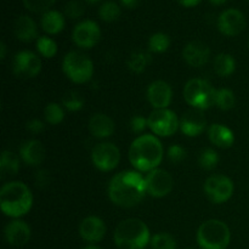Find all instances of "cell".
<instances>
[{"instance_id": "1", "label": "cell", "mask_w": 249, "mask_h": 249, "mask_svg": "<svg viewBox=\"0 0 249 249\" xmlns=\"http://www.w3.org/2000/svg\"><path fill=\"white\" fill-rule=\"evenodd\" d=\"M145 178L135 170H124L112 178L108 185L109 199L123 208H130L140 203L145 197Z\"/></svg>"}, {"instance_id": "2", "label": "cell", "mask_w": 249, "mask_h": 249, "mask_svg": "<svg viewBox=\"0 0 249 249\" xmlns=\"http://www.w3.org/2000/svg\"><path fill=\"white\" fill-rule=\"evenodd\" d=\"M162 160L163 146L155 135L145 134L131 142L129 148V160L139 172H151L157 169Z\"/></svg>"}, {"instance_id": "3", "label": "cell", "mask_w": 249, "mask_h": 249, "mask_svg": "<svg viewBox=\"0 0 249 249\" xmlns=\"http://www.w3.org/2000/svg\"><path fill=\"white\" fill-rule=\"evenodd\" d=\"M32 204V192L23 182H7L0 190V208L5 215L19 218L31 211Z\"/></svg>"}, {"instance_id": "4", "label": "cell", "mask_w": 249, "mask_h": 249, "mask_svg": "<svg viewBox=\"0 0 249 249\" xmlns=\"http://www.w3.org/2000/svg\"><path fill=\"white\" fill-rule=\"evenodd\" d=\"M113 238L119 249H143L151 242L147 225L136 218L121 221L114 230Z\"/></svg>"}, {"instance_id": "5", "label": "cell", "mask_w": 249, "mask_h": 249, "mask_svg": "<svg viewBox=\"0 0 249 249\" xmlns=\"http://www.w3.org/2000/svg\"><path fill=\"white\" fill-rule=\"evenodd\" d=\"M230 240V229L218 219L204 221L197 231V242L202 249H226Z\"/></svg>"}, {"instance_id": "6", "label": "cell", "mask_w": 249, "mask_h": 249, "mask_svg": "<svg viewBox=\"0 0 249 249\" xmlns=\"http://www.w3.org/2000/svg\"><path fill=\"white\" fill-rule=\"evenodd\" d=\"M216 90L204 79H191L184 88V99L190 106L204 111L215 105Z\"/></svg>"}, {"instance_id": "7", "label": "cell", "mask_w": 249, "mask_h": 249, "mask_svg": "<svg viewBox=\"0 0 249 249\" xmlns=\"http://www.w3.org/2000/svg\"><path fill=\"white\" fill-rule=\"evenodd\" d=\"M62 70L67 78L77 84L89 82L94 74V65L91 60L80 51H71L65 56Z\"/></svg>"}, {"instance_id": "8", "label": "cell", "mask_w": 249, "mask_h": 249, "mask_svg": "<svg viewBox=\"0 0 249 249\" xmlns=\"http://www.w3.org/2000/svg\"><path fill=\"white\" fill-rule=\"evenodd\" d=\"M148 128L158 136H170L180 126L177 114L168 108L155 109L148 116Z\"/></svg>"}, {"instance_id": "9", "label": "cell", "mask_w": 249, "mask_h": 249, "mask_svg": "<svg viewBox=\"0 0 249 249\" xmlns=\"http://www.w3.org/2000/svg\"><path fill=\"white\" fill-rule=\"evenodd\" d=\"M233 182L224 175H212L204 182V192L213 203H224L233 195Z\"/></svg>"}, {"instance_id": "10", "label": "cell", "mask_w": 249, "mask_h": 249, "mask_svg": "<svg viewBox=\"0 0 249 249\" xmlns=\"http://www.w3.org/2000/svg\"><path fill=\"white\" fill-rule=\"evenodd\" d=\"M91 160L95 167L101 172H111L121 160L119 148L112 142H101L92 148Z\"/></svg>"}, {"instance_id": "11", "label": "cell", "mask_w": 249, "mask_h": 249, "mask_svg": "<svg viewBox=\"0 0 249 249\" xmlns=\"http://www.w3.org/2000/svg\"><path fill=\"white\" fill-rule=\"evenodd\" d=\"M147 194L156 198L165 197L172 192L174 186V180L172 175L164 169H153L148 172L145 178Z\"/></svg>"}, {"instance_id": "12", "label": "cell", "mask_w": 249, "mask_h": 249, "mask_svg": "<svg viewBox=\"0 0 249 249\" xmlns=\"http://www.w3.org/2000/svg\"><path fill=\"white\" fill-rule=\"evenodd\" d=\"M100 36H101V31L99 24L91 19L78 23L73 29L72 34L75 45L83 49H91L92 46L96 45L100 40Z\"/></svg>"}, {"instance_id": "13", "label": "cell", "mask_w": 249, "mask_h": 249, "mask_svg": "<svg viewBox=\"0 0 249 249\" xmlns=\"http://www.w3.org/2000/svg\"><path fill=\"white\" fill-rule=\"evenodd\" d=\"M12 68L17 77L33 78L40 72L41 61L32 51H19L15 55Z\"/></svg>"}, {"instance_id": "14", "label": "cell", "mask_w": 249, "mask_h": 249, "mask_svg": "<svg viewBox=\"0 0 249 249\" xmlns=\"http://www.w3.org/2000/svg\"><path fill=\"white\" fill-rule=\"evenodd\" d=\"M246 17L240 10L228 9L218 18V28L223 34L229 36H238L246 28Z\"/></svg>"}, {"instance_id": "15", "label": "cell", "mask_w": 249, "mask_h": 249, "mask_svg": "<svg viewBox=\"0 0 249 249\" xmlns=\"http://www.w3.org/2000/svg\"><path fill=\"white\" fill-rule=\"evenodd\" d=\"M207 126V119L203 111L198 108L189 109L182 114L180 119V129L185 135L194 138L204 131Z\"/></svg>"}, {"instance_id": "16", "label": "cell", "mask_w": 249, "mask_h": 249, "mask_svg": "<svg viewBox=\"0 0 249 249\" xmlns=\"http://www.w3.org/2000/svg\"><path fill=\"white\" fill-rule=\"evenodd\" d=\"M172 88L164 80L151 83L147 89V100L155 109L167 108L172 102Z\"/></svg>"}, {"instance_id": "17", "label": "cell", "mask_w": 249, "mask_h": 249, "mask_svg": "<svg viewBox=\"0 0 249 249\" xmlns=\"http://www.w3.org/2000/svg\"><path fill=\"white\" fill-rule=\"evenodd\" d=\"M79 233L83 240L87 241V242H100L106 235V225H105L104 220L99 216H87L80 223Z\"/></svg>"}, {"instance_id": "18", "label": "cell", "mask_w": 249, "mask_h": 249, "mask_svg": "<svg viewBox=\"0 0 249 249\" xmlns=\"http://www.w3.org/2000/svg\"><path fill=\"white\" fill-rule=\"evenodd\" d=\"M182 57L192 67H202L211 57V49L207 44L199 40L191 41L182 50Z\"/></svg>"}, {"instance_id": "19", "label": "cell", "mask_w": 249, "mask_h": 249, "mask_svg": "<svg viewBox=\"0 0 249 249\" xmlns=\"http://www.w3.org/2000/svg\"><path fill=\"white\" fill-rule=\"evenodd\" d=\"M7 243L15 247H22L31 240V228L22 220H14L9 223L4 231Z\"/></svg>"}, {"instance_id": "20", "label": "cell", "mask_w": 249, "mask_h": 249, "mask_svg": "<svg viewBox=\"0 0 249 249\" xmlns=\"http://www.w3.org/2000/svg\"><path fill=\"white\" fill-rule=\"evenodd\" d=\"M19 156L26 164L38 167L45 158V148L39 140H27L19 147Z\"/></svg>"}, {"instance_id": "21", "label": "cell", "mask_w": 249, "mask_h": 249, "mask_svg": "<svg viewBox=\"0 0 249 249\" xmlns=\"http://www.w3.org/2000/svg\"><path fill=\"white\" fill-rule=\"evenodd\" d=\"M89 131L97 139H107L114 133V122L111 117L104 113H96L90 118L88 124Z\"/></svg>"}, {"instance_id": "22", "label": "cell", "mask_w": 249, "mask_h": 249, "mask_svg": "<svg viewBox=\"0 0 249 249\" xmlns=\"http://www.w3.org/2000/svg\"><path fill=\"white\" fill-rule=\"evenodd\" d=\"M14 33L18 40L29 43L34 39H38V27L32 17L22 15L15 21Z\"/></svg>"}, {"instance_id": "23", "label": "cell", "mask_w": 249, "mask_h": 249, "mask_svg": "<svg viewBox=\"0 0 249 249\" xmlns=\"http://www.w3.org/2000/svg\"><path fill=\"white\" fill-rule=\"evenodd\" d=\"M209 140L213 145L220 148H229L235 142V136L231 129L223 124H213L208 129Z\"/></svg>"}, {"instance_id": "24", "label": "cell", "mask_w": 249, "mask_h": 249, "mask_svg": "<svg viewBox=\"0 0 249 249\" xmlns=\"http://www.w3.org/2000/svg\"><path fill=\"white\" fill-rule=\"evenodd\" d=\"M41 28L48 34H58L65 28V17L56 10H49L41 16Z\"/></svg>"}, {"instance_id": "25", "label": "cell", "mask_w": 249, "mask_h": 249, "mask_svg": "<svg viewBox=\"0 0 249 249\" xmlns=\"http://www.w3.org/2000/svg\"><path fill=\"white\" fill-rule=\"evenodd\" d=\"M151 61H152L151 53L148 51L139 49V50L133 51L129 55L128 60H126V66H128V68L131 72L139 74V73H142L148 67Z\"/></svg>"}, {"instance_id": "26", "label": "cell", "mask_w": 249, "mask_h": 249, "mask_svg": "<svg viewBox=\"0 0 249 249\" xmlns=\"http://www.w3.org/2000/svg\"><path fill=\"white\" fill-rule=\"evenodd\" d=\"M0 170L2 177H14L19 170V158L12 151H2L0 158Z\"/></svg>"}, {"instance_id": "27", "label": "cell", "mask_w": 249, "mask_h": 249, "mask_svg": "<svg viewBox=\"0 0 249 249\" xmlns=\"http://www.w3.org/2000/svg\"><path fill=\"white\" fill-rule=\"evenodd\" d=\"M236 61L230 53H219L214 60V71L220 77H229L235 72Z\"/></svg>"}, {"instance_id": "28", "label": "cell", "mask_w": 249, "mask_h": 249, "mask_svg": "<svg viewBox=\"0 0 249 249\" xmlns=\"http://www.w3.org/2000/svg\"><path fill=\"white\" fill-rule=\"evenodd\" d=\"M170 38L165 33H155L148 40V50L151 53H162L169 49Z\"/></svg>"}, {"instance_id": "29", "label": "cell", "mask_w": 249, "mask_h": 249, "mask_svg": "<svg viewBox=\"0 0 249 249\" xmlns=\"http://www.w3.org/2000/svg\"><path fill=\"white\" fill-rule=\"evenodd\" d=\"M99 16L105 22H114L121 16V7L114 1H106L100 6Z\"/></svg>"}, {"instance_id": "30", "label": "cell", "mask_w": 249, "mask_h": 249, "mask_svg": "<svg viewBox=\"0 0 249 249\" xmlns=\"http://www.w3.org/2000/svg\"><path fill=\"white\" fill-rule=\"evenodd\" d=\"M44 118L51 125H56V124H60L63 121L65 111L58 104L51 102V104L46 105L45 109H44Z\"/></svg>"}, {"instance_id": "31", "label": "cell", "mask_w": 249, "mask_h": 249, "mask_svg": "<svg viewBox=\"0 0 249 249\" xmlns=\"http://www.w3.org/2000/svg\"><path fill=\"white\" fill-rule=\"evenodd\" d=\"M236 104L235 94L230 89H219L216 90L215 105L223 111H229L233 108Z\"/></svg>"}, {"instance_id": "32", "label": "cell", "mask_w": 249, "mask_h": 249, "mask_svg": "<svg viewBox=\"0 0 249 249\" xmlns=\"http://www.w3.org/2000/svg\"><path fill=\"white\" fill-rule=\"evenodd\" d=\"M62 104L68 111H79L84 106V97L80 92L75 91V90H71L62 97Z\"/></svg>"}, {"instance_id": "33", "label": "cell", "mask_w": 249, "mask_h": 249, "mask_svg": "<svg viewBox=\"0 0 249 249\" xmlns=\"http://www.w3.org/2000/svg\"><path fill=\"white\" fill-rule=\"evenodd\" d=\"M36 49L46 58L53 57L57 53V44L49 36H39L36 39Z\"/></svg>"}, {"instance_id": "34", "label": "cell", "mask_w": 249, "mask_h": 249, "mask_svg": "<svg viewBox=\"0 0 249 249\" xmlns=\"http://www.w3.org/2000/svg\"><path fill=\"white\" fill-rule=\"evenodd\" d=\"M151 246L153 249H177V241L169 233L160 232L151 238Z\"/></svg>"}, {"instance_id": "35", "label": "cell", "mask_w": 249, "mask_h": 249, "mask_svg": "<svg viewBox=\"0 0 249 249\" xmlns=\"http://www.w3.org/2000/svg\"><path fill=\"white\" fill-rule=\"evenodd\" d=\"M198 163L201 165V168L206 170H212L218 165L219 163V156L218 153L215 152L212 148H206V150L202 151L199 153Z\"/></svg>"}, {"instance_id": "36", "label": "cell", "mask_w": 249, "mask_h": 249, "mask_svg": "<svg viewBox=\"0 0 249 249\" xmlns=\"http://www.w3.org/2000/svg\"><path fill=\"white\" fill-rule=\"evenodd\" d=\"M56 0H23V5L27 10L36 14H45Z\"/></svg>"}, {"instance_id": "37", "label": "cell", "mask_w": 249, "mask_h": 249, "mask_svg": "<svg viewBox=\"0 0 249 249\" xmlns=\"http://www.w3.org/2000/svg\"><path fill=\"white\" fill-rule=\"evenodd\" d=\"M84 14V5L79 0H71L65 6V15L71 19L80 18Z\"/></svg>"}, {"instance_id": "38", "label": "cell", "mask_w": 249, "mask_h": 249, "mask_svg": "<svg viewBox=\"0 0 249 249\" xmlns=\"http://www.w3.org/2000/svg\"><path fill=\"white\" fill-rule=\"evenodd\" d=\"M167 156L170 162L174 163V164H178V163L182 162L186 158V151L180 145H172L168 148Z\"/></svg>"}, {"instance_id": "39", "label": "cell", "mask_w": 249, "mask_h": 249, "mask_svg": "<svg viewBox=\"0 0 249 249\" xmlns=\"http://www.w3.org/2000/svg\"><path fill=\"white\" fill-rule=\"evenodd\" d=\"M148 126V121L142 116H135L130 121V129L133 133H142Z\"/></svg>"}, {"instance_id": "40", "label": "cell", "mask_w": 249, "mask_h": 249, "mask_svg": "<svg viewBox=\"0 0 249 249\" xmlns=\"http://www.w3.org/2000/svg\"><path fill=\"white\" fill-rule=\"evenodd\" d=\"M34 181H36V186L40 187V189L48 187L50 185V173L44 169L38 170L34 175Z\"/></svg>"}, {"instance_id": "41", "label": "cell", "mask_w": 249, "mask_h": 249, "mask_svg": "<svg viewBox=\"0 0 249 249\" xmlns=\"http://www.w3.org/2000/svg\"><path fill=\"white\" fill-rule=\"evenodd\" d=\"M26 128L32 134H39L44 130V123L39 119H31L29 122H27Z\"/></svg>"}, {"instance_id": "42", "label": "cell", "mask_w": 249, "mask_h": 249, "mask_svg": "<svg viewBox=\"0 0 249 249\" xmlns=\"http://www.w3.org/2000/svg\"><path fill=\"white\" fill-rule=\"evenodd\" d=\"M180 5L185 7H194L201 2V0H177Z\"/></svg>"}, {"instance_id": "43", "label": "cell", "mask_w": 249, "mask_h": 249, "mask_svg": "<svg viewBox=\"0 0 249 249\" xmlns=\"http://www.w3.org/2000/svg\"><path fill=\"white\" fill-rule=\"evenodd\" d=\"M121 2L128 9H134V7L138 6L140 0H121Z\"/></svg>"}, {"instance_id": "44", "label": "cell", "mask_w": 249, "mask_h": 249, "mask_svg": "<svg viewBox=\"0 0 249 249\" xmlns=\"http://www.w3.org/2000/svg\"><path fill=\"white\" fill-rule=\"evenodd\" d=\"M0 51H1V53H0V58L4 60L5 55H6V45H5V43L0 44Z\"/></svg>"}, {"instance_id": "45", "label": "cell", "mask_w": 249, "mask_h": 249, "mask_svg": "<svg viewBox=\"0 0 249 249\" xmlns=\"http://www.w3.org/2000/svg\"><path fill=\"white\" fill-rule=\"evenodd\" d=\"M228 1V0H209V2H211V4H213V5H223V4H225V2Z\"/></svg>"}, {"instance_id": "46", "label": "cell", "mask_w": 249, "mask_h": 249, "mask_svg": "<svg viewBox=\"0 0 249 249\" xmlns=\"http://www.w3.org/2000/svg\"><path fill=\"white\" fill-rule=\"evenodd\" d=\"M83 249H102V248L97 247V246H88V247H84Z\"/></svg>"}, {"instance_id": "47", "label": "cell", "mask_w": 249, "mask_h": 249, "mask_svg": "<svg viewBox=\"0 0 249 249\" xmlns=\"http://www.w3.org/2000/svg\"><path fill=\"white\" fill-rule=\"evenodd\" d=\"M85 1L87 2H89V4H96V2H100L101 1V0H85Z\"/></svg>"}, {"instance_id": "48", "label": "cell", "mask_w": 249, "mask_h": 249, "mask_svg": "<svg viewBox=\"0 0 249 249\" xmlns=\"http://www.w3.org/2000/svg\"><path fill=\"white\" fill-rule=\"evenodd\" d=\"M189 249H194V248H189Z\"/></svg>"}]
</instances>
